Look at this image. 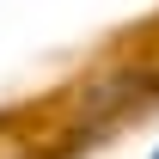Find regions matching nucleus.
Returning <instances> with one entry per match:
<instances>
[{"label": "nucleus", "mask_w": 159, "mask_h": 159, "mask_svg": "<svg viewBox=\"0 0 159 159\" xmlns=\"http://www.w3.org/2000/svg\"><path fill=\"white\" fill-rule=\"evenodd\" d=\"M153 159H159V147H153Z\"/></svg>", "instance_id": "1"}]
</instances>
